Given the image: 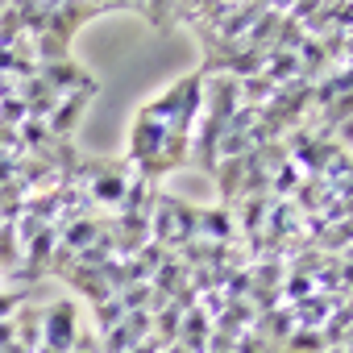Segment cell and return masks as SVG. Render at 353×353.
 <instances>
[{
  "label": "cell",
  "mask_w": 353,
  "mask_h": 353,
  "mask_svg": "<svg viewBox=\"0 0 353 353\" xmlns=\"http://www.w3.org/2000/svg\"><path fill=\"white\" fill-rule=\"evenodd\" d=\"M13 328H17V345H21L26 353H38V349H42V307L21 303V307L13 312Z\"/></svg>",
  "instance_id": "cell-5"
},
{
  "label": "cell",
  "mask_w": 353,
  "mask_h": 353,
  "mask_svg": "<svg viewBox=\"0 0 353 353\" xmlns=\"http://www.w3.org/2000/svg\"><path fill=\"white\" fill-rule=\"evenodd\" d=\"M196 212H200L196 204L158 192L154 204H150V241H158L166 254L183 250L188 241H196Z\"/></svg>",
  "instance_id": "cell-1"
},
{
  "label": "cell",
  "mask_w": 353,
  "mask_h": 353,
  "mask_svg": "<svg viewBox=\"0 0 353 353\" xmlns=\"http://www.w3.org/2000/svg\"><path fill=\"white\" fill-rule=\"evenodd\" d=\"M96 92H100V83H92V88H79V92H71V96H59V104L50 108V117L42 121L46 129H50V137H59V141H71V133H75V125H79V117L88 112V104L96 100Z\"/></svg>",
  "instance_id": "cell-3"
},
{
  "label": "cell",
  "mask_w": 353,
  "mask_h": 353,
  "mask_svg": "<svg viewBox=\"0 0 353 353\" xmlns=\"http://www.w3.org/2000/svg\"><path fill=\"white\" fill-rule=\"evenodd\" d=\"M79 307L71 299H59L50 307H42V349L46 353H71L75 336H79Z\"/></svg>",
  "instance_id": "cell-2"
},
{
  "label": "cell",
  "mask_w": 353,
  "mask_h": 353,
  "mask_svg": "<svg viewBox=\"0 0 353 353\" xmlns=\"http://www.w3.org/2000/svg\"><path fill=\"white\" fill-rule=\"evenodd\" d=\"M38 79L54 92V96H71V92H79V88H92L96 79L79 67V63H71V59H63V63H46V67H38Z\"/></svg>",
  "instance_id": "cell-4"
}]
</instances>
